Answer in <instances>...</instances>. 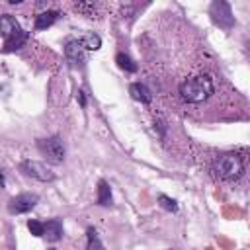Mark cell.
<instances>
[{
	"instance_id": "6da1fadb",
	"label": "cell",
	"mask_w": 250,
	"mask_h": 250,
	"mask_svg": "<svg viewBox=\"0 0 250 250\" xmlns=\"http://www.w3.org/2000/svg\"><path fill=\"white\" fill-rule=\"evenodd\" d=\"M215 92V82L211 78V74H199V76H192L186 78L180 84V94L186 102L190 104H201L205 102L211 94Z\"/></svg>"
},
{
	"instance_id": "7a4b0ae2",
	"label": "cell",
	"mask_w": 250,
	"mask_h": 250,
	"mask_svg": "<svg viewBox=\"0 0 250 250\" xmlns=\"http://www.w3.org/2000/svg\"><path fill=\"white\" fill-rule=\"evenodd\" d=\"M215 172L223 180H236L244 172V159L240 155H236V153L221 155L217 159V162H215Z\"/></svg>"
},
{
	"instance_id": "3957f363",
	"label": "cell",
	"mask_w": 250,
	"mask_h": 250,
	"mask_svg": "<svg viewBox=\"0 0 250 250\" xmlns=\"http://www.w3.org/2000/svg\"><path fill=\"white\" fill-rule=\"evenodd\" d=\"M37 149L39 153L51 162V164H61L65 161V145L61 141V137L53 135V137H47V139H39L37 141Z\"/></svg>"
},
{
	"instance_id": "277c9868",
	"label": "cell",
	"mask_w": 250,
	"mask_h": 250,
	"mask_svg": "<svg viewBox=\"0 0 250 250\" xmlns=\"http://www.w3.org/2000/svg\"><path fill=\"white\" fill-rule=\"evenodd\" d=\"M211 18L223 30H231L234 26V16L231 12V6L223 0H217V2L211 4Z\"/></svg>"
},
{
	"instance_id": "5b68a950",
	"label": "cell",
	"mask_w": 250,
	"mask_h": 250,
	"mask_svg": "<svg viewBox=\"0 0 250 250\" xmlns=\"http://www.w3.org/2000/svg\"><path fill=\"white\" fill-rule=\"evenodd\" d=\"M20 170L26 174V176H32L39 182H51L55 178V174L43 164V162H37V161H24L20 164Z\"/></svg>"
},
{
	"instance_id": "8992f818",
	"label": "cell",
	"mask_w": 250,
	"mask_h": 250,
	"mask_svg": "<svg viewBox=\"0 0 250 250\" xmlns=\"http://www.w3.org/2000/svg\"><path fill=\"white\" fill-rule=\"evenodd\" d=\"M37 201H39V196H37V194H20V196H16V197L10 199L8 211H10L12 215L28 213V211H32V209L37 205Z\"/></svg>"
},
{
	"instance_id": "52a82bcc",
	"label": "cell",
	"mask_w": 250,
	"mask_h": 250,
	"mask_svg": "<svg viewBox=\"0 0 250 250\" xmlns=\"http://www.w3.org/2000/svg\"><path fill=\"white\" fill-rule=\"evenodd\" d=\"M65 55H67V59H69V63H71L72 67H80V65L84 63V47H82L80 41H76V39H72V41L67 43Z\"/></svg>"
},
{
	"instance_id": "ba28073f",
	"label": "cell",
	"mask_w": 250,
	"mask_h": 250,
	"mask_svg": "<svg viewBox=\"0 0 250 250\" xmlns=\"http://www.w3.org/2000/svg\"><path fill=\"white\" fill-rule=\"evenodd\" d=\"M26 41H28V32L20 28V30H16L12 36H8V37H6V41H4V51H6V53L16 51V49L24 47V45H26Z\"/></svg>"
},
{
	"instance_id": "9c48e42d",
	"label": "cell",
	"mask_w": 250,
	"mask_h": 250,
	"mask_svg": "<svg viewBox=\"0 0 250 250\" xmlns=\"http://www.w3.org/2000/svg\"><path fill=\"white\" fill-rule=\"evenodd\" d=\"M43 236H45L49 242L61 240V236H63V223H61V219H51V221H47V223L43 225Z\"/></svg>"
},
{
	"instance_id": "30bf717a",
	"label": "cell",
	"mask_w": 250,
	"mask_h": 250,
	"mask_svg": "<svg viewBox=\"0 0 250 250\" xmlns=\"http://www.w3.org/2000/svg\"><path fill=\"white\" fill-rule=\"evenodd\" d=\"M129 92H131V96H133L137 102H141V104H151V100H153L151 90H149L145 84H141V82H133V84L129 86Z\"/></svg>"
},
{
	"instance_id": "8fae6325",
	"label": "cell",
	"mask_w": 250,
	"mask_h": 250,
	"mask_svg": "<svg viewBox=\"0 0 250 250\" xmlns=\"http://www.w3.org/2000/svg\"><path fill=\"white\" fill-rule=\"evenodd\" d=\"M16 30H20V24H18V20H16L14 16H10V14L0 16V36L8 37V36H12Z\"/></svg>"
},
{
	"instance_id": "7c38bea8",
	"label": "cell",
	"mask_w": 250,
	"mask_h": 250,
	"mask_svg": "<svg viewBox=\"0 0 250 250\" xmlns=\"http://www.w3.org/2000/svg\"><path fill=\"white\" fill-rule=\"evenodd\" d=\"M57 18H59V12H55V10H47V12L37 14V18H36V30H47V28H51Z\"/></svg>"
},
{
	"instance_id": "4fadbf2b",
	"label": "cell",
	"mask_w": 250,
	"mask_h": 250,
	"mask_svg": "<svg viewBox=\"0 0 250 250\" xmlns=\"http://www.w3.org/2000/svg\"><path fill=\"white\" fill-rule=\"evenodd\" d=\"M98 203L104 207L111 205V190H109L107 182H104V180H100V184H98Z\"/></svg>"
},
{
	"instance_id": "5bb4252c",
	"label": "cell",
	"mask_w": 250,
	"mask_h": 250,
	"mask_svg": "<svg viewBox=\"0 0 250 250\" xmlns=\"http://www.w3.org/2000/svg\"><path fill=\"white\" fill-rule=\"evenodd\" d=\"M115 63L119 65V69L127 71V72H135V71H137L135 61H133L129 55H125V53H117V55H115Z\"/></svg>"
},
{
	"instance_id": "9a60e30c",
	"label": "cell",
	"mask_w": 250,
	"mask_h": 250,
	"mask_svg": "<svg viewBox=\"0 0 250 250\" xmlns=\"http://www.w3.org/2000/svg\"><path fill=\"white\" fill-rule=\"evenodd\" d=\"M80 45L84 49H90V51H98L102 47V39L96 36V34H86L82 39H80Z\"/></svg>"
},
{
	"instance_id": "2e32d148",
	"label": "cell",
	"mask_w": 250,
	"mask_h": 250,
	"mask_svg": "<svg viewBox=\"0 0 250 250\" xmlns=\"http://www.w3.org/2000/svg\"><path fill=\"white\" fill-rule=\"evenodd\" d=\"M88 244H86V250H104V244L98 236V232L94 229H88Z\"/></svg>"
},
{
	"instance_id": "e0dca14e",
	"label": "cell",
	"mask_w": 250,
	"mask_h": 250,
	"mask_svg": "<svg viewBox=\"0 0 250 250\" xmlns=\"http://www.w3.org/2000/svg\"><path fill=\"white\" fill-rule=\"evenodd\" d=\"M159 203H161L166 211H172V213H176V211H178V203H176L172 197L164 196V194H161V196H159Z\"/></svg>"
},
{
	"instance_id": "ac0fdd59",
	"label": "cell",
	"mask_w": 250,
	"mask_h": 250,
	"mask_svg": "<svg viewBox=\"0 0 250 250\" xmlns=\"http://www.w3.org/2000/svg\"><path fill=\"white\" fill-rule=\"evenodd\" d=\"M28 229H30V232L34 236H43V223L32 219V221H28Z\"/></svg>"
},
{
	"instance_id": "d6986e66",
	"label": "cell",
	"mask_w": 250,
	"mask_h": 250,
	"mask_svg": "<svg viewBox=\"0 0 250 250\" xmlns=\"http://www.w3.org/2000/svg\"><path fill=\"white\" fill-rule=\"evenodd\" d=\"M78 100H80L82 106H86V100H84V94H82V92H78Z\"/></svg>"
},
{
	"instance_id": "ffe728a7",
	"label": "cell",
	"mask_w": 250,
	"mask_h": 250,
	"mask_svg": "<svg viewBox=\"0 0 250 250\" xmlns=\"http://www.w3.org/2000/svg\"><path fill=\"white\" fill-rule=\"evenodd\" d=\"M4 186V174H2V170H0V188Z\"/></svg>"
},
{
	"instance_id": "44dd1931",
	"label": "cell",
	"mask_w": 250,
	"mask_h": 250,
	"mask_svg": "<svg viewBox=\"0 0 250 250\" xmlns=\"http://www.w3.org/2000/svg\"><path fill=\"white\" fill-rule=\"evenodd\" d=\"M49 250H55V248H49Z\"/></svg>"
}]
</instances>
